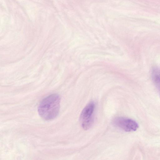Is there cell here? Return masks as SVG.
Wrapping results in <instances>:
<instances>
[{
	"label": "cell",
	"mask_w": 160,
	"mask_h": 160,
	"mask_svg": "<svg viewBox=\"0 0 160 160\" xmlns=\"http://www.w3.org/2000/svg\"><path fill=\"white\" fill-rule=\"evenodd\" d=\"M95 108V103L91 102L84 108L80 115V120L82 128L87 130L91 128L94 122L93 113Z\"/></svg>",
	"instance_id": "2"
},
{
	"label": "cell",
	"mask_w": 160,
	"mask_h": 160,
	"mask_svg": "<svg viewBox=\"0 0 160 160\" xmlns=\"http://www.w3.org/2000/svg\"><path fill=\"white\" fill-rule=\"evenodd\" d=\"M112 122L116 127L128 132L135 131L139 127L138 124L136 121L126 118L117 117L114 119Z\"/></svg>",
	"instance_id": "3"
},
{
	"label": "cell",
	"mask_w": 160,
	"mask_h": 160,
	"mask_svg": "<svg viewBox=\"0 0 160 160\" xmlns=\"http://www.w3.org/2000/svg\"><path fill=\"white\" fill-rule=\"evenodd\" d=\"M151 77L153 82L158 90L160 97V68L155 67L152 68Z\"/></svg>",
	"instance_id": "4"
},
{
	"label": "cell",
	"mask_w": 160,
	"mask_h": 160,
	"mask_svg": "<svg viewBox=\"0 0 160 160\" xmlns=\"http://www.w3.org/2000/svg\"><path fill=\"white\" fill-rule=\"evenodd\" d=\"M59 96L56 94L50 95L40 103L38 112L43 119L49 120L55 118L59 114L60 103Z\"/></svg>",
	"instance_id": "1"
}]
</instances>
